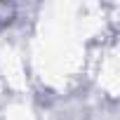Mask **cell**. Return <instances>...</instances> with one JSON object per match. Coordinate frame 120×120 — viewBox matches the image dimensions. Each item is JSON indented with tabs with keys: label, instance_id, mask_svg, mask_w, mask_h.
Listing matches in <instances>:
<instances>
[]
</instances>
